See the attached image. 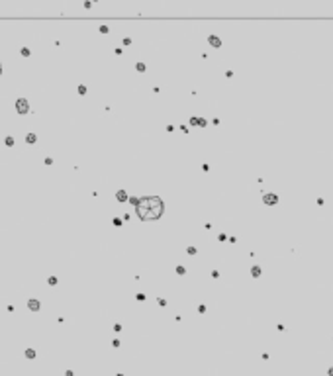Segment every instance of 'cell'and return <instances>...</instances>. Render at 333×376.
<instances>
[{"label":"cell","mask_w":333,"mask_h":376,"mask_svg":"<svg viewBox=\"0 0 333 376\" xmlns=\"http://www.w3.org/2000/svg\"><path fill=\"white\" fill-rule=\"evenodd\" d=\"M329 376H333V368H329Z\"/></svg>","instance_id":"9a60e30c"},{"label":"cell","mask_w":333,"mask_h":376,"mask_svg":"<svg viewBox=\"0 0 333 376\" xmlns=\"http://www.w3.org/2000/svg\"><path fill=\"white\" fill-rule=\"evenodd\" d=\"M35 139H37V137H35V133H27V135H26V141H27V143H35Z\"/></svg>","instance_id":"8992f818"},{"label":"cell","mask_w":333,"mask_h":376,"mask_svg":"<svg viewBox=\"0 0 333 376\" xmlns=\"http://www.w3.org/2000/svg\"><path fill=\"white\" fill-rule=\"evenodd\" d=\"M16 110H18V114H27V112H30V104H27L26 98H18V102H16Z\"/></svg>","instance_id":"7a4b0ae2"},{"label":"cell","mask_w":333,"mask_h":376,"mask_svg":"<svg viewBox=\"0 0 333 376\" xmlns=\"http://www.w3.org/2000/svg\"><path fill=\"white\" fill-rule=\"evenodd\" d=\"M210 43H212L214 47H222V41L215 37V35H212V37H210Z\"/></svg>","instance_id":"5b68a950"},{"label":"cell","mask_w":333,"mask_h":376,"mask_svg":"<svg viewBox=\"0 0 333 376\" xmlns=\"http://www.w3.org/2000/svg\"><path fill=\"white\" fill-rule=\"evenodd\" d=\"M22 55H24V57H30V49H26V47H24V49H22Z\"/></svg>","instance_id":"8fae6325"},{"label":"cell","mask_w":333,"mask_h":376,"mask_svg":"<svg viewBox=\"0 0 333 376\" xmlns=\"http://www.w3.org/2000/svg\"><path fill=\"white\" fill-rule=\"evenodd\" d=\"M265 202H267L268 206H274V204L278 202V198H276L274 194H265Z\"/></svg>","instance_id":"277c9868"},{"label":"cell","mask_w":333,"mask_h":376,"mask_svg":"<svg viewBox=\"0 0 333 376\" xmlns=\"http://www.w3.org/2000/svg\"><path fill=\"white\" fill-rule=\"evenodd\" d=\"M49 284L55 286V284H57V278H55V276H51V278H49Z\"/></svg>","instance_id":"7c38bea8"},{"label":"cell","mask_w":333,"mask_h":376,"mask_svg":"<svg viewBox=\"0 0 333 376\" xmlns=\"http://www.w3.org/2000/svg\"><path fill=\"white\" fill-rule=\"evenodd\" d=\"M116 196H118V200H120V202H124L125 198H127V196H125V192H124V190H120V192H118Z\"/></svg>","instance_id":"52a82bcc"},{"label":"cell","mask_w":333,"mask_h":376,"mask_svg":"<svg viewBox=\"0 0 333 376\" xmlns=\"http://www.w3.org/2000/svg\"><path fill=\"white\" fill-rule=\"evenodd\" d=\"M137 71H145V65H143V63H137Z\"/></svg>","instance_id":"4fadbf2b"},{"label":"cell","mask_w":333,"mask_h":376,"mask_svg":"<svg viewBox=\"0 0 333 376\" xmlns=\"http://www.w3.org/2000/svg\"><path fill=\"white\" fill-rule=\"evenodd\" d=\"M0 73H2V65H0Z\"/></svg>","instance_id":"2e32d148"},{"label":"cell","mask_w":333,"mask_h":376,"mask_svg":"<svg viewBox=\"0 0 333 376\" xmlns=\"http://www.w3.org/2000/svg\"><path fill=\"white\" fill-rule=\"evenodd\" d=\"M163 210H165V204H163V200L157 198V196L141 198L139 204H137V215H139V220H145V221L159 220V218L163 215Z\"/></svg>","instance_id":"6da1fadb"},{"label":"cell","mask_w":333,"mask_h":376,"mask_svg":"<svg viewBox=\"0 0 333 376\" xmlns=\"http://www.w3.org/2000/svg\"><path fill=\"white\" fill-rule=\"evenodd\" d=\"M251 274H253V276H259V274H261V268H259V266H253V268H251Z\"/></svg>","instance_id":"ba28073f"},{"label":"cell","mask_w":333,"mask_h":376,"mask_svg":"<svg viewBox=\"0 0 333 376\" xmlns=\"http://www.w3.org/2000/svg\"><path fill=\"white\" fill-rule=\"evenodd\" d=\"M27 308H30V310H32V311H39V308H41V304H39L37 300H30V302H27Z\"/></svg>","instance_id":"3957f363"},{"label":"cell","mask_w":333,"mask_h":376,"mask_svg":"<svg viewBox=\"0 0 333 376\" xmlns=\"http://www.w3.org/2000/svg\"><path fill=\"white\" fill-rule=\"evenodd\" d=\"M26 357H27V358H33V357H35V351H33V349H27V351H26Z\"/></svg>","instance_id":"9c48e42d"},{"label":"cell","mask_w":333,"mask_h":376,"mask_svg":"<svg viewBox=\"0 0 333 376\" xmlns=\"http://www.w3.org/2000/svg\"><path fill=\"white\" fill-rule=\"evenodd\" d=\"M4 143H6L8 147H12V145H14V137H10V135H8V137H6V141H4Z\"/></svg>","instance_id":"30bf717a"},{"label":"cell","mask_w":333,"mask_h":376,"mask_svg":"<svg viewBox=\"0 0 333 376\" xmlns=\"http://www.w3.org/2000/svg\"><path fill=\"white\" fill-rule=\"evenodd\" d=\"M78 92H80V94H86V86H78Z\"/></svg>","instance_id":"5bb4252c"}]
</instances>
